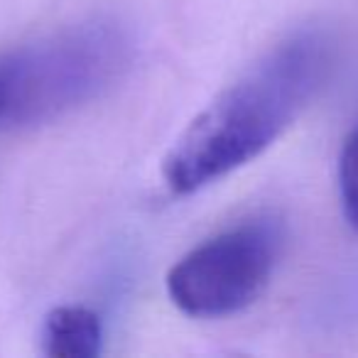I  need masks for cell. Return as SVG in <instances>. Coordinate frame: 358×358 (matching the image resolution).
Masks as SVG:
<instances>
[{"label":"cell","mask_w":358,"mask_h":358,"mask_svg":"<svg viewBox=\"0 0 358 358\" xmlns=\"http://www.w3.org/2000/svg\"><path fill=\"white\" fill-rule=\"evenodd\" d=\"M336 177L343 219L353 231H358V125L346 135L341 145Z\"/></svg>","instance_id":"5b68a950"},{"label":"cell","mask_w":358,"mask_h":358,"mask_svg":"<svg viewBox=\"0 0 358 358\" xmlns=\"http://www.w3.org/2000/svg\"><path fill=\"white\" fill-rule=\"evenodd\" d=\"M282 226L275 219H248L199 243L167 275V294L189 317L219 319L255 302L278 265Z\"/></svg>","instance_id":"3957f363"},{"label":"cell","mask_w":358,"mask_h":358,"mask_svg":"<svg viewBox=\"0 0 358 358\" xmlns=\"http://www.w3.org/2000/svg\"><path fill=\"white\" fill-rule=\"evenodd\" d=\"M133 59V35L110 17L0 50V130L35 128L101 99Z\"/></svg>","instance_id":"7a4b0ae2"},{"label":"cell","mask_w":358,"mask_h":358,"mask_svg":"<svg viewBox=\"0 0 358 358\" xmlns=\"http://www.w3.org/2000/svg\"><path fill=\"white\" fill-rule=\"evenodd\" d=\"M42 353L52 358H94L103 348V324L89 307H57L42 324Z\"/></svg>","instance_id":"277c9868"},{"label":"cell","mask_w":358,"mask_h":358,"mask_svg":"<svg viewBox=\"0 0 358 358\" xmlns=\"http://www.w3.org/2000/svg\"><path fill=\"white\" fill-rule=\"evenodd\" d=\"M334 50L317 30L297 32L260 57L179 135L164 157L172 194L187 196L263 155L319 94Z\"/></svg>","instance_id":"6da1fadb"}]
</instances>
